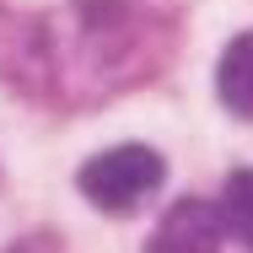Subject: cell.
Segmentation results:
<instances>
[{
	"mask_svg": "<svg viewBox=\"0 0 253 253\" xmlns=\"http://www.w3.org/2000/svg\"><path fill=\"white\" fill-rule=\"evenodd\" d=\"M221 232H226L221 205L178 200L146 237V253H221Z\"/></svg>",
	"mask_w": 253,
	"mask_h": 253,
	"instance_id": "obj_2",
	"label": "cell"
},
{
	"mask_svg": "<svg viewBox=\"0 0 253 253\" xmlns=\"http://www.w3.org/2000/svg\"><path fill=\"white\" fill-rule=\"evenodd\" d=\"M81 194L97 210H135L162 183V156L151 146H113L81 167Z\"/></svg>",
	"mask_w": 253,
	"mask_h": 253,
	"instance_id": "obj_1",
	"label": "cell"
},
{
	"mask_svg": "<svg viewBox=\"0 0 253 253\" xmlns=\"http://www.w3.org/2000/svg\"><path fill=\"white\" fill-rule=\"evenodd\" d=\"M215 92L237 119H253V33H237L226 43L221 65H215Z\"/></svg>",
	"mask_w": 253,
	"mask_h": 253,
	"instance_id": "obj_3",
	"label": "cell"
},
{
	"mask_svg": "<svg viewBox=\"0 0 253 253\" xmlns=\"http://www.w3.org/2000/svg\"><path fill=\"white\" fill-rule=\"evenodd\" d=\"M11 253H22V248H11Z\"/></svg>",
	"mask_w": 253,
	"mask_h": 253,
	"instance_id": "obj_5",
	"label": "cell"
},
{
	"mask_svg": "<svg viewBox=\"0 0 253 253\" xmlns=\"http://www.w3.org/2000/svg\"><path fill=\"white\" fill-rule=\"evenodd\" d=\"M221 221L253 248V167L226 178V194H221Z\"/></svg>",
	"mask_w": 253,
	"mask_h": 253,
	"instance_id": "obj_4",
	"label": "cell"
}]
</instances>
